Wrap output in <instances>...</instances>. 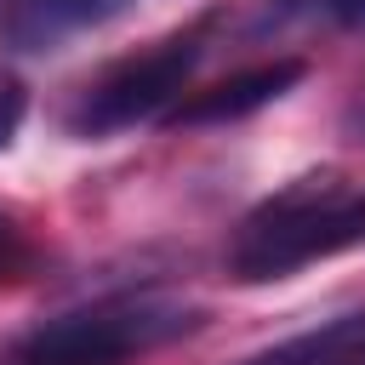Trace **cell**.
<instances>
[{
	"label": "cell",
	"instance_id": "6da1fadb",
	"mask_svg": "<svg viewBox=\"0 0 365 365\" xmlns=\"http://www.w3.org/2000/svg\"><path fill=\"white\" fill-rule=\"evenodd\" d=\"M354 245H365V194H354L336 171H319V177L285 182L240 222L228 245V268L234 279L262 285Z\"/></svg>",
	"mask_w": 365,
	"mask_h": 365
},
{
	"label": "cell",
	"instance_id": "7a4b0ae2",
	"mask_svg": "<svg viewBox=\"0 0 365 365\" xmlns=\"http://www.w3.org/2000/svg\"><path fill=\"white\" fill-rule=\"evenodd\" d=\"M200 325V308L160 291H125L57 319H40L17 348L11 365H125L148 348H165Z\"/></svg>",
	"mask_w": 365,
	"mask_h": 365
},
{
	"label": "cell",
	"instance_id": "3957f363",
	"mask_svg": "<svg viewBox=\"0 0 365 365\" xmlns=\"http://www.w3.org/2000/svg\"><path fill=\"white\" fill-rule=\"evenodd\" d=\"M205 29H211V17H200V23H188V29L143 46V51H131V57H120V63H108V68L74 97L68 131H74V137H114V131H131V125L165 114V108L188 91L194 63L205 57Z\"/></svg>",
	"mask_w": 365,
	"mask_h": 365
},
{
	"label": "cell",
	"instance_id": "277c9868",
	"mask_svg": "<svg viewBox=\"0 0 365 365\" xmlns=\"http://www.w3.org/2000/svg\"><path fill=\"white\" fill-rule=\"evenodd\" d=\"M302 74H308V63H302V57L251 63V68H240V74H228V80L205 86V91L177 97V103L165 108V125H228V120H245V114H257V108L279 103Z\"/></svg>",
	"mask_w": 365,
	"mask_h": 365
},
{
	"label": "cell",
	"instance_id": "5b68a950",
	"mask_svg": "<svg viewBox=\"0 0 365 365\" xmlns=\"http://www.w3.org/2000/svg\"><path fill=\"white\" fill-rule=\"evenodd\" d=\"M131 0H0V40L17 51H51L86 29H103Z\"/></svg>",
	"mask_w": 365,
	"mask_h": 365
},
{
	"label": "cell",
	"instance_id": "8992f818",
	"mask_svg": "<svg viewBox=\"0 0 365 365\" xmlns=\"http://www.w3.org/2000/svg\"><path fill=\"white\" fill-rule=\"evenodd\" d=\"M245 365H365V314H342V319L302 331Z\"/></svg>",
	"mask_w": 365,
	"mask_h": 365
},
{
	"label": "cell",
	"instance_id": "52a82bcc",
	"mask_svg": "<svg viewBox=\"0 0 365 365\" xmlns=\"http://www.w3.org/2000/svg\"><path fill=\"white\" fill-rule=\"evenodd\" d=\"M23 114H29V86H23L11 68H0V154L17 143V131H23Z\"/></svg>",
	"mask_w": 365,
	"mask_h": 365
},
{
	"label": "cell",
	"instance_id": "ba28073f",
	"mask_svg": "<svg viewBox=\"0 0 365 365\" xmlns=\"http://www.w3.org/2000/svg\"><path fill=\"white\" fill-rule=\"evenodd\" d=\"M17 262V251H11V234H6V222H0V274Z\"/></svg>",
	"mask_w": 365,
	"mask_h": 365
}]
</instances>
